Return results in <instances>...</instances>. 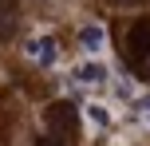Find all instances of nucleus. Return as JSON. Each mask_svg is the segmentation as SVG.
Listing matches in <instances>:
<instances>
[{"instance_id":"obj_1","label":"nucleus","mask_w":150,"mask_h":146,"mask_svg":"<svg viewBox=\"0 0 150 146\" xmlns=\"http://www.w3.org/2000/svg\"><path fill=\"white\" fill-rule=\"evenodd\" d=\"M28 55L40 63V67H55V59H59V44H55L52 36H36V39H28Z\"/></svg>"},{"instance_id":"obj_2","label":"nucleus","mask_w":150,"mask_h":146,"mask_svg":"<svg viewBox=\"0 0 150 146\" xmlns=\"http://www.w3.org/2000/svg\"><path fill=\"white\" fill-rule=\"evenodd\" d=\"M75 79H79V83H87V87H99V83H107V79H111V71H107V63H99L95 55H91V59H83L79 67H75Z\"/></svg>"},{"instance_id":"obj_3","label":"nucleus","mask_w":150,"mask_h":146,"mask_svg":"<svg viewBox=\"0 0 150 146\" xmlns=\"http://www.w3.org/2000/svg\"><path fill=\"white\" fill-rule=\"evenodd\" d=\"M79 44H83V51H87V55H99V51L107 47L103 24H83V28H79Z\"/></svg>"},{"instance_id":"obj_4","label":"nucleus","mask_w":150,"mask_h":146,"mask_svg":"<svg viewBox=\"0 0 150 146\" xmlns=\"http://www.w3.org/2000/svg\"><path fill=\"white\" fill-rule=\"evenodd\" d=\"M87 123H91V126H99V130H103V126H111L115 118H111V111H107L103 103H91V107H87Z\"/></svg>"},{"instance_id":"obj_5","label":"nucleus","mask_w":150,"mask_h":146,"mask_svg":"<svg viewBox=\"0 0 150 146\" xmlns=\"http://www.w3.org/2000/svg\"><path fill=\"white\" fill-rule=\"evenodd\" d=\"M47 123H59V126H71V111H63V107H52V111H47Z\"/></svg>"},{"instance_id":"obj_6","label":"nucleus","mask_w":150,"mask_h":146,"mask_svg":"<svg viewBox=\"0 0 150 146\" xmlns=\"http://www.w3.org/2000/svg\"><path fill=\"white\" fill-rule=\"evenodd\" d=\"M134 63H142V71H146V75H150V47H146V51H142V55H138V59H134Z\"/></svg>"},{"instance_id":"obj_7","label":"nucleus","mask_w":150,"mask_h":146,"mask_svg":"<svg viewBox=\"0 0 150 146\" xmlns=\"http://www.w3.org/2000/svg\"><path fill=\"white\" fill-rule=\"evenodd\" d=\"M138 107H142V118H146V123H150V95H146L142 103H138Z\"/></svg>"},{"instance_id":"obj_8","label":"nucleus","mask_w":150,"mask_h":146,"mask_svg":"<svg viewBox=\"0 0 150 146\" xmlns=\"http://www.w3.org/2000/svg\"><path fill=\"white\" fill-rule=\"evenodd\" d=\"M115 4H138V0H115Z\"/></svg>"}]
</instances>
